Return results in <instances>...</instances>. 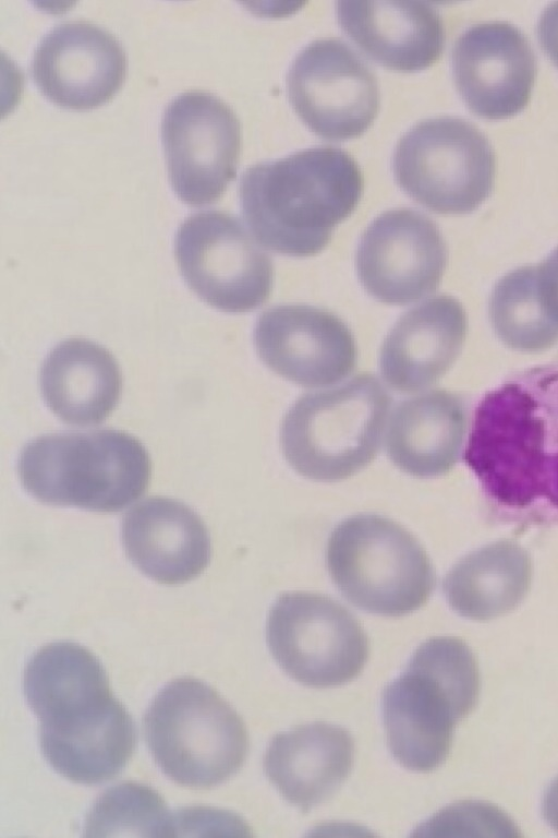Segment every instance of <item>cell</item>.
Instances as JSON below:
<instances>
[{
	"label": "cell",
	"mask_w": 558,
	"mask_h": 838,
	"mask_svg": "<svg viewBox=\"0 0 558 838\" xmlns=\"http://www.w3.org/2000/svg\"><path fill=\"white\" fill-rule=\"evenodd\" d=\"M286 83L295 112L324 139L357 137L377 116V77L340 38H319L305 46L294 58Z\"/></svg>",
	"instance_id": "4fadbf2b"
},
{
	"label": "cell",
	"mask_w": 558,
	"mask_h": 838,
	"mask_svg": "<svg viewBox=\"0 0 558 838\" xmlns=\"http://www.w3.org/2000/svg\"><path fill=\"white\" fill-rule=\"evenodd\" d=\"M254 343L269 369L305 387L341 381L354 370L357 359L347 324L333 313L307 304H280L263 312Z\"/></svg>",
	"instance_id": "9a60e30c"
},
{
	"label": "cell",
	"mask_w": 558,
	"mask_h": 838,
	"mask_svg": "<svg viewBox=\"0 0 558 838\" xmlns=\"http://www.w3.org/2000/svg\"><path fill=\"white\" fill-rule=\"evenodd\" d=\"M447 263L437 225L412 208L376 217L363 232L355 264L365 290L387 304L404 306L434 292Z\"/></svg>",
	"instance_id": "5bb4252c"
},
{
	"label": "cell",
	"mask_w": 558,
	"mask_h": 838,
	"mask_svg": "<svg viewBox=\"0 0 558 838\" xmlns=\"http://www.w3.org/2000/svg\"><path fill=\"white\" fill-rule=\"evenodd\" d=\"M19 475L43 503L118 512L145 492L151 464L142 443L124 431L62 432L31 441L21 452Z\"/></svg>",
	"instance_id": "5b68a950"
},
{
	"label": "cell",
	"mask_w": 558,
	"mask_h": 838,
	"mask_svg": "<svg viewBox=\"0 0 558 838\" xmlns=\"http://www.w3.org/2000/svg\"><path fill=\"white\" fill-rule=\"evenodd\" d=\"M543 814L550 827L558 833V777L545 793Z\"/></svg>",
	"instance_id": "f546056e"
},
{
	"label": "cell",
	"mask_w": 558,
	"mask_h": 838,
	"mask_svg": "<svg viewBox=\"0 0 558 838\" xmlns=\"http://www.w3.org/2000/svg\"><path fill=\"white\" fill-rule=\"evenodd\" d=\"M122 540L133 564L166 585L196 577L210 558L203 520L185 504L168 498L151 496L130 510L123 519Z\"/></svg>",
	"instance_id": "ffe728a7"
},
{
	"label": "cell",
	"mask_w": 558,
	"mask_h": 838,
	"mask_svg": "<svg viewBox=\"0 0 558 838\" xmlns=\"http://www.w3.org/2000/svg\"><path fill=\"white\" fill-rule=\"evenodd\" d=\"M121 373L114 357L84 338L57 345L39 373L41 395L52 412L70 424L104 421L116 408Z\"/></svg>",
	"instance_id": "603a6c76"
},
{
	"label": "cell",
	"mask_w": 558,
	"mask_h": 838,
	"mask_svg": "<svg viewBox=\"0 0 558 838\" xmlns=\"http://www.w3.org/2000/svg\"><path fill=\"white\" fill-rule=\"evenodd\" d=\"M328 573L353 606L383 616L423 607L436 576L417 539L385 516L364 513L340 522L326 547Z\"/></svg>",
	"instance_id": "ba28073f"
},
{
	"label": "cell",
	"mask_w": 558,
	"mask_h": 838,
	"mask_svg": "<svg viewBox=\"0 0 558 838\" xmlns=\"http://www.w3.org/2000/svg\"><path fill=\"white\" fill-rule=\"evenodd\" d=\"M175 821L162 798L150 787L124 782L104 792L89 810L85 836L133 833L140 836H173Z\"/></svg>",
	"instance_id": "484cf974"
},
{
	"label": "cell",
	"mask_w": 558,
	"mask_h": 838,
	"mask_svg": "<svg viewBox=\"0 0 558 838\" xmlns=\"http://www.w3.org/2000/svg\"><path fill=\"white\" fill-rule=\"evenodd\" d=\"M23 686L39 720L40 750L57 773L97 785L126 766L136 744L135 726L89 650L71 642L40 648L26 665Z\"/></svg>",
	"instance_id": "7a4b0ae2"
},
{
	"label": "cell",
	"mask_w": 558,
	"mask_h": 838,
	"mask_svg": "<svg viewBox=\"0 0 558 838\" xmlns=\"http://www.w3.org/2000/svg\"><path fill=\"white\" fill-rule=\"evenodd\" d=\"M480 669L457 637H433L418 646L405 670L383 691L389 749L405 768L430 771L447 758L456 723L475 707Z\"/></svg>",
	"instance_id": "277c9868"
},
{
	"label": "cell",
	"mask_w": 558,
	"mask_h": 838,
	"mask_svg": "<svg viewBox=\"0 0 558 838\" xmlns=\"http://www.w3.org/2000/svg\"><path fill=\"white\" fill-rule=\"evenodd\" d=\"M429 829L451 835L520 837L514 822L499 807L482 801H463L447 807Z\"/></svg>",
	"instance_id": "4316f807"
},
{
	"label": "cell",
	"mask_w": 558,
	"mask_h": 838,
	"mask_svg": "<svg viewBox=\"0 0 558 838\" xmlns=\"http://www.w3.org/2000/svg\"><path fill=\"white\" fill-rule=\"evenodd\" d=\"M123 46L85 20L57 24L38 43L31 63L40 92L59 106L89 109L109 100L126 74Z\"/></svg>",
	"instance_id": "2e32d148"
},
{
	"label": "cell",
	"mask_w": 558,
	"mask_h": 838,
	"mask_svg": "<svg viewBox=\"0 0 558 838\" xmlns=\"http://www.w3.org/2000/svg\"><path fill=\"white\" fill-rule=\"evenodd\" d=\"M392 170L398 184L426 208L465 214L490 194L496 158L476 127L444 116L422 120L400 137Z\"/></svg>",
	"instance_id": "9c48e42d"
},
{
	"label": "cell",
	"mask_w": 558,
	"mask_h": 838,
	"mask_svg": "<svg viewBox=\"0 0 558 838\" xmlns=\"http://www.w3.org/2000/svg\"><path fill=\"white\" fill-rule=\"evenodd\" d=\"M143 729L157 765L185 787L205 789L225 782L248 752L241 717L211 686L190 677L160 690L144 716Z\"/></svg>",
	"instance_id": "8992f818"
},
{
	"label": "cell",
	"mask_w": 558,
	"mask_h": 838,
	"mask_svg": "<svg viewBox=\"0 0 558 838\" xmlns=\"http://www.w3.org/2000/svg\"><path fill=\"white\" fill-rule=\"evenodd\" d=\"M494 331L509 348L539 351L558 340V326L548 316L537 286V266L517 268L499 279L489 300Z\"/></svg>",
	"instance_id": "d4e9b609"
},
{
	"label": "cell",
	"mask_w": 558,
	"mask_h": 838,
	"mask_svg": "<svg viewBox=\"0 0 558 838\" xmlns=\"http://www.w3.org/2000/svg\"><path fill=\"white\" fill-rule=\"evenodd\" d=\"M464 462L499 513L541 523L558 517V360L484 395Z\"/></svg>",
	"instance_id": "6da1fadb"
},
{
	"label": "cell",
	"mask_w": 558,
	"mask_h": 838,
	"mask_svg": "<svg viewBox=\"0 0 558 838\" xmlns=\"http://www.w3.org/2000/svg\"><path fill=\"white\" fill-rule=\"evenodd\" d=\"M451 58L458 92L477 116L505 119L527 105L536 59L527 38L512 24L471 26L454 41Z\"/></svg>",
	"instance_id": "e0dca14e"
},
{
	"label": "cell",
	"mask_w": 558,
	"mask_h": 838,
	"mask_svg": "<svg viewBox=\"0 0 558 838\" xmlns=\"http://www.w3.org/2000/svg\"><path fill=\"white\" fill-rule=\"evenodd\" d=\"M532 582V561L518 543L500 540L461 559L447 573L442 589L461 616L487 621L514 610Z\"/></svg>",
	"instance_id": "cb8c5ba5"
},
{
	"label": "cell",
	"mask_w": 558,
	"mask_h": 838,
	"mask_svg": "<svg viewBox=\"0 0 558 838\" xmlns=\"http://www.w3.org/2000/svg\"><path fill=\"white\" fill-rule=\"evenodd\" d=\"M391 402L369 373L303 395L282 421L284 458L311 480L333 482L353 476L376 457Z\"/></svg>",
	"instance_id": "52a82bcc"
},
{
	"label": "cell",
	"mask_w": 558,
	"mask_h": 838,
	"mask_svg": "<svg viewBox=\"0 0 558 838\" xmlns=\"http://www.w3.org/2000/svg\"><path fill=\"white\" fill-rule=\"evenodd\" d=\"M267 643L278 665L312 687H332L355 679L368 657V639L357 619L330 597L282 594L270 608Z\"/></svg>",
	"instance_id": "30bf717a"
},
{
	"label": "cell",
	"mask_w": 558,
	"mask_h": 838,
	"mask_svg": "<svg viewBox=\"0 0 558 838\" xmlns=\"http://www.w3.org/2000/svg\"><path fill=\"white\" fill-rule=\"evenodd\" d=\"M536 33L545 53L558 68V1L550 3L543 11Z\"/></svg>",
	"instance_id": "f1b7e54d"
},
{
	"label": "cell",
	"mask_w": 558,
	"mask_h": 838,
	"mask_svg": "<svg viewBox=\"0 0 558 838\" xmlns=\"http://www.w3.org/2000/svg\"><path fill=\"white\" fill-rule=\"evenodd\" d=\"M537 286L545 311L558 326V248L537 265Z\"/></svg>",
	"instance_id": "83f0119b"
},
{
	"label": "cell",
	"mask_w": 558,
	"mask_h": 838,
	"mask_svg": "<svg viewBox=\"0 0 558 838\" xmlns=\"http://www.w3.org/2000/svg\"><path fill=\"white\" fill-rule=\"evenodd\" d=\"M363 175L345 151L320 145L248 167L239 184L255 239L289 256L319 253L357 206Z\"/></svg>",
	"instance_id": "3957f363"
},
{
	"label": "cell",
	"mask_w": 558,
	"mask_h": 838,
	"mask_svg": "<svg viewBox=\"0 0 558 838\" xmlns=\"http://www.w3.org/2000/svg\"><path fill=\"white\" fill-rule=\"evenodd\" d=\"M466 429L468 409L459 395L427 392L396 407L386 435L388 457L413 477L442 476L457 464Z\"/></svg>",
	"instance_id": "7402d4cb"
},
{
	"label": "cell",
	"mask_w": 558,
	"mask_h": 838,
	"mask_svg": "<svg viewBox=\"0 0 558 838\" xmlns=\"http://www.w3.org/2000/svg\"><path fill=\"white\" fill-rule=\"evenodd\" d=\"M338 23L372 60L399 72L435 63L445 46L438 11L421 1H339Z\"/></svg>",
	"instance_id": "d6986e66"
},
{
	"label": "cell",
	"mask_w": 558,
	"mask_h": 838,
	"mask_svg": "<svg viewBox=\"0 0 558 838\" xmlns=\"http://www.w3.org/2000/svg\"><path fill=\"white\" fill-rule=\"evenodd\" d=\"M175 258L189 287L220 311H252L271 292L269 255L229 213L203 211L189 216L175 236Z\"/></svg>",
	"instance_id": "8fae6325"
},
{
	"label": "cell",
	"mask_w": 558,
	"mask_h": 838,
	"mask_svg": "<svg viewBox=\"0 0 558 838\" xmlns=\"http://www.w3.org/2000/svg\"><path fill=\"white\" fill-rule=\"evenodd\" d=\"M354 744L338 726L318 721L279 733L264 770L282 797L303 813L331 797L350 775Z\"/></svg>",
	"instance_id": "44dd1931"
},
{
	"label": "cell",
	"mask_w": 558,
	"mask_h": 838,
	"mask_svg": "<svg viewBox=\"0 0 558 838\" xmlns=\"http://www.w3.org/2000/svg\"><path fill=\"white\" fill-rule=\"evenodd\" d=\"M468 333L462 304L437 296L404 313L384 340L379 368L385 382L401 393L436 383L458 358Z\"/></svg>",
	"instance_id": "ac0fdd59"
},
{
	"label": "cell",
	"mask_w": 558,
	"mask_h": 838,
	"mask_svg": "<svg viewBox=\"0 0 558 838\" xmlns=\"http://www.w3.org/2000/svg\"><path fill=\"white\" fill-rule=\"evenodd\" d=\"M161 140L171 187L184 203H214L234 179L241 123L215 94L189 89L175 96L162 116Z\"/></svg>",
	"instance_id": "7c38bea8"
}]
</instances>
